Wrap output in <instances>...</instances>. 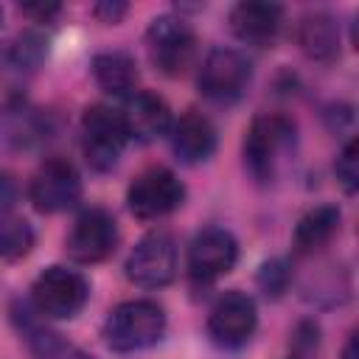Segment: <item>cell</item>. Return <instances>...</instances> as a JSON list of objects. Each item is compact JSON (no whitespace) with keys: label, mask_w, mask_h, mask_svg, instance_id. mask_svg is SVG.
<instances>
[{"label":"cell","mask_w":359,"mask_h":359,"mask_svg":"<svg viewBox=\"0 0 359 359\" xmlns=\"http://www.w3.org/2000/svg\"><path fill=\"white\" fill-rule=\"evenodd\" d=\"M294 151V123L286 115H258L244 137V165L255 182H272Z\"/></svg>","instance_id":"cell-1"},{"label":"cell","mask_w":359,"mask_h":359,"mask_svg":"<svg viewBox=\"0 0 359 359\" xmlns=\"http://www.w3.org/2000/svg\"><path fill=\"white\" fill-rule=\"evenodd\" d=\"M165 334V311L154 300H126L104 320V342L118 353L151 348Z\"/></svg>","instance_id":"cell-2"},{"label":"cell","mask_w":359,"mask_h":359,"mask_svg":"<svg viewBox=\"0 0 359 359\" xmlns=\"http://www.w3.org/2000/svg\"><path fill=\"white\" fill-rule=\"evenodd\" d=\"M129 143L121 112L107 104H93L81 115V149L93 171H109Z\"/></svg>","instance_id":"cell-3"},{"label":"cell","mask_w":359,"mask_h":359,"mask_svg":"<svg viewBox=\"0 0 359 359\" xmlns=\"http://www.w3.org/2000/svg\"><path fill=\"white\" fill-rule=\"evenodd\" d=\"M90 297L87 278L79 269L67 266H48L36 275L31 286L34 309L50 320H70L76 317Z\"/></svg>","instance_id":"cell-4"},{"label":"cell","mask_w":359,"mask_h":359,"mask_svg":"<svg viewBox=\"0 0 359 359\" xmlns=\"http://www.w3.org/2000/svg\"><path fill=\"white\" fill-rule=\"evenodd\" d=\"M146 50L151 65L165 76H182L196 53L194 28L174 14H160L146 31Z\"/></svg>","instance_id":"cell-5"},{"label":"cell","mask_w":359,"mask_h":359,"mask_svg":"<svg viewBox=\"0 0 359 359\" xmlns=\"http://www.w3.org/2000/svg\"><path fill=\"white\" fill-rule=\"evenodd\" d=\"M182 199H185V185L171 168H163V165H151L140 171L126 191L129 210L146 222L168 216L182 205Z\"/></svg>","instance_id":"cell-6"},{"label":"cell","mask_w":359,"mask_h":359,"mask_svg":"<svg viewBox=\"0 0 359 359\" xmlns=\"http://www.w3.org/2000/svg\"><path fill=\"white\" fill-rule=\"evenodd\" d=\"M177 275V244L171 233L154 230L143 236L126 258V278L140 289H163Z\"/></svg>","instance_id":"cell-7"},{"label":"cell","mask_w":359,"mask_h":359,"mask_svg":"<svg viewBox=\"0 0 359 359\" xmlns=\"http://www.w3.org/2000/svg\"><path fill=\"white\" fill-rule=\"evenodd\" d=\"M250 79H252V65L244 53H238L233 48H213L205 56L196 81H199V90L205 98L230 104L247 90Z\"/></svg>","instance_id":"cell-8"},{"label":"cell","mask_w":359,"mask_h":359,"mask_svg":"<svg viewBox=\"0 0 359 359\" xmlns=\"http://www.w3.org/2000/svg\"><path fill=\"white\" fill-rule=\"evenodd\" d=\"M258 328V309L247 292H224L208 314V337L219 348H241Z\"/></svg>","instance_id":"cell-9"},{"label":"cell","mask_w":359,"mask_h":359,"mask_svg":"<svg viewBox=\"0 0 359 359\" xmlns=\"http://www.w3.org/2000/svg\"><path fill=\"white\" fill-rule=\"evenodd\" d=\"M28 199L39 213H62L81 199V177L67 160H45L28 185Z\"/></svg>","instance_id":"cell-10"},{"label":"cell","mask_w":359,"mask_h":359,"mask_svg":"<svg viewBox=\"0 0 359 359\" xmlns=\"http://www.w3.org/2000/svg\"><path fill=\"white\" fill-rule=\"evenodd\" d=\"M238 261V241L224 227H205L188 247V275L194 283H213Z\"/></svg>","instance_id":"cell-11"},{"label":"cell","mask_w":359,"mask_h":359,"mask_svg":"<svg viewBox=\"0 0 359 359\" xmlns=\"http://www.w3.org/2000/svg\"><path fill=\"white\" fill-rule=\"evenodd\" d=\"M115 244H118V227L104 208L81 210L65 238L67 255L76 264H98L115 250Z\"/></svg>","instance_id":"cell-12"},{"label":"cell","mask_w":359,"mask_h":359,"mask_svg":"<svg viewBox=\"0 0 359 359\" xmlns=\"http://www.w3.org/2000/svg\"><path fill=\"white\" fill-rule=\"evenodd\" d=\"M121 112V121L126 126V135L129 140H140V143H149L160 135H165L171 129V109L168 104L154 95V93H146V90H135L126 101H123V109Z\"/></svg>","instance_id":"cell-13"},{"label":"cell","mask_w":359,"mask_h":359,"mask_svg":"<svg viewBox=\"0 0 359 359\" xmlns=\"http://www.w3.org/2000/svg\"><path fill=\"white\" fill-rule=\"evenodd\" d=\"M283 25V8L275 3H236L230 8V31L244 45L266 48L278 39Z\"/></svg>","instance_id":"cell-14"},{"label":"cell","mask_w":359,"mask_h":359,"mask_svg":"<svg viewBox=\"0 0 359 359\" xmlns=\"http://www.w3.org/2000/svg\"><path fill=\"white\" fill-rule=\"evenodd\" d=\"M168 132L174 154L188 165L205 163L216 151V126L196 109H188L177 123H171Z\"/></svg>","instance_id":"cell-15"},{"label":"cell","mask_w":359,"mask_h":359,"mask_svg":"<svg viewBox=\"0 0 359 359\" xmlns=\"http://www.w3.org/2000/svg\"><path fill=\"white\" fill-rule=\"evenodd\" d=\"M339 208L334 205H317L311 208L309 213L300 216V222L294 224V233H292V247L297 255H311L317 250H323L334 233L339 230Z\"/></svg>","instance_id":"cell-16"},{"label":"cell","mask_w":359,"mask_h":359,"mask_svg":"<svg viewBox=\"0 0 359 359\" xmlns=\"http://www.w3.org/2000/svg\"><path fill=\"white\" fill-rule=\"evenodd\" d=\"M297 42L311 62H334L339 56V28L331 14H306L297 28Z\"/></svg>","instance_id":"cell-17"},{"label":"cell","mask_w":359,"mask_h":359,"mask_svg":"<svg viewBox=\"0 0 359 359\" xmlns=\"http://www.w3.org/2000/svg\"><path fill=\"white\" fill-rule=\"evenodd\" d=\"M93 79L95 84L115 98H129L137 87V67L135 59L123 50H104L93 59Z\"/></svg>","instance_id":"cell-18"},{"label":"cell","mask_w":359,"mask_h":359,"mask_svg":"<svg viewBox=\"0 0 359 359\" xmlns=\"http://www.w3.org/2000/svg\"><path fill=\"white\" fill-rule=\"evenodd\" d=\"M34 247V230L31 224L17 213L0 216V258L3 261H20Z\"/></svg>","instance_id":"cell-19"},{"label":"cell","mask_w":359,"mask_h":359,"mask_svg":"<svg viewBox=\"0 0 359 359\" xmlns=\"http://www.w3.org/2000/svg\"><path fill=\"white\" fill-rule=\"evenodd\" d=\"M28 345L34 351V359H93L90 353L65 342L59 334L36 328V325H28Z\"/></svg>","instance_id":"cell-20"},{"label":"cell","mask_w":359,"mask_h":359,"mask_svg":"<svg viewBox=\"0 0 359 359\" xmlns=\"http://www.w3.org/2000/svg\"><path fill=\"white\" fill-rule=\"evenodd\" d=\"M334 174L345 194H356V188H359V146H356V140H348L342 146V151L337 154V163H334Z\"/></svg>","instance_id":"cell-21"},{"label":"cell","mask_w":359,"mask_h":359,"mask_svg":"<svg viewBox=\"0 0 359 359\" xmlns=\"http://www.w3.org/2000/svg\"><path fill=\"white\" fill-rule=\"evenodd\" d=\"M289 278H292L289 264H286L283 258H272V261H266V264L261 266V272H258V286H261V292H264L266 297H278V294L286 292Z\"/></svg>","instance_id":"cell-22"},{"label":"cell","mask_w":359,"mask_h":359,"mask_svg":"<svg viewBox=\"0 0 359 359\" xmlns=\"http://www.w3.org/2000/svg\"><path fill=\"white\" fill-rule=\"evenodd\" d=\"M42 39H36L34 34H25V36H20L17 42H14V59H17V65H36L39 59H42Z\"/></svg>","instance_id":"cell-23"},{"label":"cell","mask_w":359,"mask_h":359,"mask_svg":"<svg viewBox=\"0 0 359 359\" xmlns=\"http://www.w3.org/2000/svg\"><path fill=\"white\" fill-rule=\"evenodd\" d=\"M126 14V3H98L95 6V17H101L104 22H118Z\"/></svg>","instance_id":"cell-24"},{"label":"cell","mask_w":359,"mask_h":359,"mask_svg":"<svg viewBox=\"0 0 359 359\" xmlns=\"http://www.w3.org/2000/svg\"><path fill=\"white\" fill-rule=\"evenodd\" d=\"M22 14H31V17H36L39 22H45V20H50L53 14H59V6L56 3H28V6H22Z\"/></svg>","instance_id":"cell-25"},{"label":"cell","mask_w":359,"mask_h":359,"mask_svg":"<svg viewBox=\"0 0 359 359\" xmlns=\"http://www.w3.org/2000/svg\"><path fill=\"white\" fill-rule=\"evenodd\" d=\"M342 359H359V353H356V334H351V339L345 342V348H342Z\"/></svg>","instance_id":"cell-26"},{"label":"cell","mask_w":359,"mask_h":359,"mask_svg":"<svg viewBox=\"0 0 359 359\" xmlns=\"http://www.w3.org/2000/svg\"><path fill=\"white\" fill-rule=\"evenodd\" d=\"M0 22H3V14H0Z\"/></svg>","instance_id":"cell-27"},{"label":"cell","mask_w":359,"mask_h":359,"mask_svg":"<svg viewBox=\"0 0 359 359\" xmlns=\"http://www.w3.org/2000/svg\"><path fill=\"white\" fill-rule=\"evenodd\" d=\"M297 359H300V356H297Z\"/></svg>","instance_id":"cell-28"}]
</instances>
